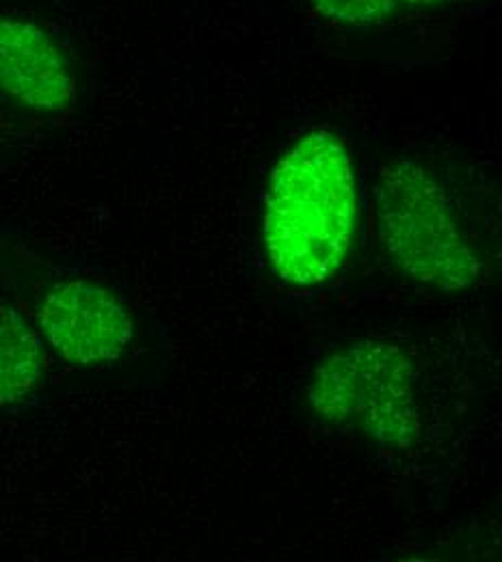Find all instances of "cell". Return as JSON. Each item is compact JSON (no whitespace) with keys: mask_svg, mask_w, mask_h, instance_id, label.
<instances>
[{"mask_svg":"<svg viewBox=\"0 0 502 562\" xmlns=\"http://www.w3.org/2000/svg\"><path fill=\"white\" fill-rule=\"evenodd\" d=\"M358 221V191L343 135L316 128L276 162L263 216L265 254L276 278L312 288L345 262Z\"/></svg>","mask_w":502,"mask_h":562,"instance_id":"6da1fadb","label":"cell"},{"mask_svg":"<svg viewBox=\"0 0 502 562\" xmlns=\"http://www.w3.org/2000/svg\"><path fill=\"white\" fill-rule=\"evenodd\" d=\"M375 227L386 256L412 280L461 292L481 278L477 247L453 195L414 158H397L379 171Z\"/></svg>","mask_w":502,"mask_h":562,"instance_id":"7a4b0ae2","label":"cell"},{"mask_svg":"<svg viewBox=\"0 0 502 562\" xmlns=\"http://www.w3.org/2000/svg\"><path fill=\"white\" fill-rule=\"evenodd\" d=\"M414 379L412 359L397 345L361 340L323 359L308 403L321 420L403 450L421 435Z\"/></svg>","mask_w":502,"mask_h":562,"instance_id":"3957f363","label":"cell"},{"mask_svg":"<svg viewBox=\"0 0 502 562\" xmlns=\"http://www.w3.org/2000/svg\"><path fill=\"white\" fill-rule=\"evenodd\" d=\"M48 347L72 366L111 363L129 349L135 323L126 305L91 281L57 283L37 310Z\"/></svg>","mask_w":502,"mask_h":562,"instance_id":"277c9868","label":"cell"},{"mask_svg":"<svg viewBox=\"0 0 502 562\" xmlns=\"http://www.w3.org/2000/svg\"><path fill=\"white\" fill-rule=\"evenodd\" d=\"M76 74L64 44L40 22L0 13V98L57 120L72 111Z\"/></svg>","mask_w":502,"mask_h":562,"instance_id":"5b68a950","label":"cell"},{"mask_svg":"<svg viewBox=\"0 0 502 562\" xmlns=\"http://www.w3.org/2000/svg\"><path fill=\"white\" fill-rule=\"evenodd\" d=\"M42 370L40 334L15 307L0 303V405L24 401L37 387Z\"/></svg>","mask_w":502,"mask_h":562,"instance_id":"8992f818","label":"cell"},{"mask_svg":"<svg viewBox=\"0 0 502 562\" xmlns=\"http://www.w3.org/2000/svg\"><path fill=\"white\" fill-rule=\"evenodd\" d=\"M310 11L327 24L345 29H379L412 15L397 0H305Z\"/></svg>","mask_w":502,"mask_h":562,"instance_id":"52a82bcc","label":"cell"},{"mask_svg":"<svg viewBox=\"0 0 502 562\" xmlns=\"http://www.w3.org/2000/svg\"><path fill=\"white\" fill-rule=\"evenodd\" d=\"M397 2H401L410 13H416V11H444L470 0H397Z\"/></svg>","mask_w":502,"mask_h":562,"instance_id":"ba28073f","label":"cell"}]
</instances>
